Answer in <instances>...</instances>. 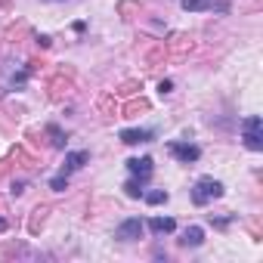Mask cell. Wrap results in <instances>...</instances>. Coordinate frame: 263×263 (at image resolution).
I'll return each mask as SVG.
<instances>
[{"label": "cell", "instance_id": "1", "mask_svg": "<svg viewBox=\"0 0 263 263\" xmlns=\"http://www.w3.org/2000/svg\"><path fill=\"white\" fill-rule=\"evenodd\" d=\"M220 195H223V183H220V180H214V177H201V180L195 183V189H192V201H195L198 208H204V204L217 201Z\"/></svg>", "mask_w": 263, "mask_h": 263}, {"label": "cell", "instance_id": "2", "mask_svg": "<svg viewBox=\"0 0 263 263\" xmlns=\"http://www.w3.org/2000/svg\"><path fill=\"white\" fill-rule=\"evenodd\" d=\"M241 137H245V146L251 152H260L263 149V121L257 115H251V118L241 121Z\"/></svg>", "mask_w": 263, "mask_h": 263}, {"label": "cell", "instance_id": "3", "mask_svg": "<svg viewBox=\"0 0 263 263\" xmlns=\"http://www.w3.org/2000/svg\"><path fill=\"white\" fill-rule=\"evenodd\" d=\"M167 152H171L177 161H183V164H195V161L201 158V149H198L195 143H171Z\"/></svg>", "mask_w": 263, "mask_h": 263}, {"label": "cell", "instance_id": "4", "mask_svg": "<svg viewBox=\"0 0 263 263\" xmlns=\"http://www.w3.org/2000/svg\"><path fill=\"white\" fill-rule=\"evenodd\" d=\"M143 229H146V223H143L140 217H130V220H124V223L115 229V238H121V241H134V238L143 235Z\"/></svg>", "mask_w": 263, "mask_h": 263}, {"label": "cell", "instance_id": "5", "mask_svg": "<svg viewBox=\"0 0 263 263\" xmlns=\"http://www.w3.org/2000/svg\"><path fill=\"white\" fill-rule=\"evenodd\" d=\"M180 7L186 13H204V10H217V13H229L226 4H217V0H180Z\"/></svg>", "mask_w": 263, "mask_h": 263}, {"label": "cell", "instance_id": "6", "mask_svg": "<svg viewBox=\"0 0 263 263\" xmlns=\"http://www.w3.org/2000/svg\"><path fill=\"white\" fill-rule=\"evenodd\" d=\"M127 171L134 174V177H140V180H149L155 167H152V158L143 155V158H130V161H127Z\"/></svg>", "mask_w": 263, "mask_h": 263}, {"label": "cell", "instance_id": "7", "mask_svg": "<svg viewBox=\"0 0 263 263\" xmlns=\"http://www.w3.org/2000/svg\"><path fill=\"white\" fill-rule=\"evenodd\" d=\"M87 161H90V152H84V149H81V152H68V155H65V174L81 171Z\"/></svg>", "mask_w": 263, "mask_h": 263}, {"label": "cell", "instance_id": "8", "mask_svg": "<svg viewBox=\"0 0 263 263\" xmlns=\"http://www.w3.org/2000/svg\"><path fill=\"white\" fill-rule=\"evenodd\" d=\"M149 140H152V130H121V143H127V146L149 143Z\"/></svg>", "mask_w": 263, "mask_h": 263}, {"label": "cell", "instance_id": "9", "mask_svg": "<svg viewBox=\"0 0 263 263\" xmlns=\"http://www.w3.org/2000/svg\"><path fill=\"white\" fill-rule=\"evenodd\" d=\"M149 229H152L155 235H167V232L177 229V223H174V217H152V220H149Z\"/></svg>", "mask_w": 263, "mask_h": 263}, {"label": "cell", "instance_id": "10", "mask_svg": "<svg viewBox=\"0 0 263 263\" xmlns=\"http://www.w3.org/2000/svg\"><path fill=\"white\" fill-rule=\"evenodd\" d=\"M180 241H183L186 248H198V245L204 241V229H201V226H189V229L183 232V238H180Z\"/></svg>", "mask_w": 263, "mask_h": 263}, {"label": "cell", "instance_id": "11", "mask_svg": "<svg viewBox=\"0 0 263 263\" xmlns=\"http://www.w3.org/2000/svg\"><path fill=\"white\" fill-rule=\"evenodd\" d=\"M143 186H146V180L134 177V180H127V186H124V189H127V195H130V198H143V192H146Z\"/></svg>", "mask_w": 263, "mask_h": 263}, {"label": "cell", "instance_id": "12", "mask_svg": "<svg viewBox=\"0 0 263 263\" xmlns=\"http://www.w3.org/2000/svg\"><path fill=\"white\" fill-rule=\"evenodd\" d=\"M143 198H146L149 204H164V201H167V192H164V189H155V192H143Z\"/></svg>", "mask_w": 263, "mask_h": 263}, {"label": "cell", "instance_id": "13", "mask_svg": "<svg viewBox=\"0 0 263 263\" xmlns=\"http://www.w3.org/2000/svg\"><path fill=\"white\" fill-rule=\"evenodd\" d=\"M47 134L53 137V146H56V149H65V137H62V130H59L56 124H50V127H47Z\"/></svg>", "mask_w": 263, "mask_h": 263}, {"label": "cell", "instance_id": "14", "mask_svg": "<svg viewBox=\"0 0 263 263\" xmlns=\"http://www.w3.org/2000/svg\"><path fill=\"white\" fill-rule=\"evenodd\" d=\"M50 186H53L56 192H62V189L68 186V174H62V177H53V180H50Z\"/></svg>", "mask_w": 263, "mask_h": 263}, {"label": "cell", "instance_id": "15", "mask_svg": "<svg viewBox=\"0 0 263 263\" xmlns=\"http://www.w3.org/2000/svg\"><path fill=\"white\" fill-rule=\"evenodd\" d=\"M4 226H7V223H4V220H0V229H4Z\"/></svg>", "mask_w": 263, "mask_h": 263}]
</instances>
